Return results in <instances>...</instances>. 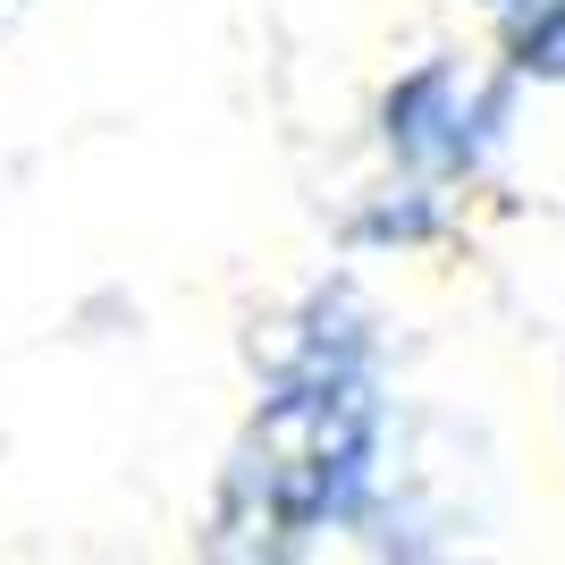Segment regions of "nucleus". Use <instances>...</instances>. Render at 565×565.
Instances as JSON below:
<instances>
[{
	"label": "nucleus",
	"mask_w": 565,
	"mask_h": 565,
	"mask_svg": "<svg viewBox=\"0 0 565 565\" xmlns=\"http://www.w3.org/2000/svg\"><path fill=\"white\" fill-rule=\"evenodd\" d=\"M363 397L347 380H312L296 397H279L254 423V456H245V481H262V507L287 523H312L338 498V481H354V456H363Z\"/></svg>",
	"instance_id": "nucleus-1"
}]
</instances>
